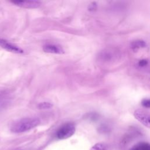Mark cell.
<instances>
[{
    "label": "cell",
    "instance_id": "obj_12",
    "mask_svg": "<svg viewBox=\"0 0 150 150\" xmlns=\"http://www.w3.org/2000/svg\"><path fill=\"white\" fill-rule=\"evenodd\" d=\"M141 104L144 107L150 108V98L142 100L141 101Z\"/></svg>",
    "mask_w": 150,
    "mask_h": 150
},
{
    "label": "cell",
    "instance_id": "obj_7",
    "mask_svg": "<svg viewBox=\"0 0 150 150\" xmlns=\"http://www.w3.org/2000/svg\"><path fill=\"white\" fill-rule=\"evenodd\" d=\"M43 49L47 53L55 54H63L64 53V50L60 46L55 45H46L43 46Z\"/></svg>",
    "mask_w": 150,
    "mask_h": 150
},
{
    "label": "cell",
    "instance_id": "obj_5",
    "mask_svg": "<svg viewBox=\"0 0 150 150\" xmlns=\"http://www.w3.org/2000/svg\"><path fill=\"white\" fill-rule=\"evenodd\" d=\"M12 2L24 8H36L40 5V2L37 1H15Z\"/></svg>",
    "mask_w": 150,
    "mask_h": 150
},
{
    "label": "cell",
    "instance_id": "obj_13",
    "mask_svg": "<svg viewBox=\"0 0 150 150\" xmlns=\"http://www.w3.org/2000/svg\"><path fill=\"white\" fill-rule=\"evenodd\" d=\"M147 64H148V61H147L146 60H145V59L139 60V63H138L139 66H141V67L145 66H146Z\"/></svg>",
    "mask_w": 150,
    "mask_h": 150
},
{
    "label": "cell",
    "instance_id": "obj_4",
    "mask_svg": "<svg viewBox=\"0 0 150 150\" xmlns=\"http://www.w3.org/2000/svg\"><path fill=\"white\" fill-rule=\"evenodd\" d=\"M0 46L5 49L6 50H8L11 52L15 53H22L23 52V50L21 49L20 47H19L17 46H15L11 43L9 42L8 41L1 39L0 38Z\"/></svg>",
    "mask_w": 150,
    "mask_h": 150
},
{
    "label": "cell",
    "instance_id": "obj_10",
    "mask_svg": "<svg viewBox=\"0 0 150 150\" xmlns=\"http://www.w3.org/2000/svg\"><path fill=\"white\" fill-rule=\"evenodd\" d=\"M107 145L104 143H97L90 150H106Z\"/></svg>",
    "mask_w": 150,
    "mask_h": 150
},
{
    "label": "cell",
    "instance_id": "obj_3",
    "mask_svg": "<svg viewBox=\"0 0 150 150\" xmlns=\"http://www.w3.org/2000/svg\"><path fill=\"white\" fill-rule=\"evenodd\" d=\"M135 118L144 125L150 128V113L143 110L138 109L134 111Z\"/></svg>",
    "mask_w": 150,
    "mask_h": 150
},
{
    "label": "cell",
    "instance_id": "obj_2",
    "mask_svg": "<svg viewBox=\"0 0 150 150\" xmlns=\"http://www.w3.org/2000/svg\"><path fill=\"white\" fill-rule=\"evenodd\" d=\"M76 131L73 124L67 123L62 125L56 132V137L59 139H64L71 137Z\"/></svg>",
    "mask_w": 150,
    "mask_h": 150
},
{
    "label": "cell",
    "instance_id": "obj_6",
    "mask_svg": "<svg viewBox=\"0 0 150 150\" xmlns=\"http://www.w3.org/2000/svg\"><path fill=\"white\" fill-rule=\"evenodd\" d=\"M117 56V52L112 50L106 49L100 53L99 57L104 61H111Z\"/></svg>",
    "mask_w": 150,
    "mask_h": 150
},
{
    "label": "cell",
    "instance_id": "obj_8",
    "mask_svg": "<svg viewBox=\"0 0 150 150\" xmlns=\"http://www.w3.org/2000/svg\"><path fill=\"white\" fill-rule=\"evenodd\" d=\"M130 150H150V144L148 142H138L133 146Z\"/></svg>",
    "mask_w": 150,
    "mask_h": 150
},
{
    "label": "cell",
    "instance_id": "obj_1",
    "mask_svg": "<svg viewBox=\"0 0 150 150\" xmlns=\"http://www.w3.org/2000/svg\"><path fill=\"white\" fill-rule=\"evenodd\" d=\"M40 120L38 118L29 117L21 119L14 122L11 128L12 132L15 133L23 132L36 127L40 124Z\"/></svg>",
    "mask_w": 150,
    "mask_h": 150
},
{
    "label": "cell",
    "instance_id": "obj_9",
    "mask_svg": "<svg viewBox=\"0 0 150 150\" xmlns=\"http://www.w3.org/2000/svg\"><path fill=\"white\" fill-rule=\"evenodd\" d=\"M131 48L134 50H137L139 48L141 47H145L146 46V43L141 40H137L135 41H133L131 44Z\"/></svg>",
    "mask_w": 150,
    "mask_h": 150
},
{
    "label": "cell",
    "instance_id": "obj_11",
    "mask_svg": "<svg viewBox=\"0 0 150 150\" xmlns=\"http://www.w3.org/2000/svg\"><path fill=\"white\" fill-rule=\"evenodd\" d=\"M53 106V105L49 102H43V103H40L38 105V107L39 109H49L50 108L52 107Z\"/></svg>",
    "mask_w": 150,
    "mask_h": 150
}]
</instances>
